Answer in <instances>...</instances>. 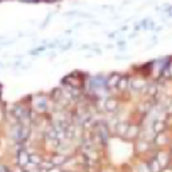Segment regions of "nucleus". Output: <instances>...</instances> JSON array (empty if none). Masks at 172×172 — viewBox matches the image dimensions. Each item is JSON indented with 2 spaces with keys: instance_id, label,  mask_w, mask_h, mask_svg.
Instances as JSON below:
<instances>
[{
  "instance_id": "nucleus-1",
  "label": "nucleus",
  "mask_w": 172,
  "mask_h": 172,
  "mask_svg": "<svg viewBox=\"0 0 172 172\" xmlns=\"http://www.w3.org/2000/svg\"><path fill=\"white\" fill-rule=\"evenodd\" d=\"M18 163L20 165H27L30 163V153L27 151H24V149L19 151V153H18Z\"/></svg>"
},
{
  "instance_id": "nucleus-2",
  "label": "nucleus",
  "mask_w": 172,
  "mask_h": 172,
  "mask_svg": "<svg viewBox=\"0 0 172 172\" xmlns=\"http://www.w3.org/2000/svg\"><path fill=\"white\" fill-rule=\"evenodd\" d=\"M159 163H160V167H164V165L168 164V156L165 152H160L157 155V159H156Z\"/></svg>"
},
{
  "instance_id": "nucleus-3",
  "label": "nucleus",
  "mask_w": 172,
  "mask_h": 172,
  "mask_svg": "<svg viewBox=\"0 0 172 172\" xmlns=\"http://www.w3.org/2000/svg\"><path fill=\"white\" fill-rule=\"evenodd\" d=\"M160 165H159V161L155 159V160H152V161H149V171L151 172H159L160 171Z\"/></svg>"
},
{
  "instance_id": "nucleus-4",
  "label": "nucleus",
  "mask_w": 172,
  "mask_h": 172,
  "mask_svg": "<svg viewBox=\"0 0 172 172\" xmlns=\"http://www.w3.org/2000/svg\"><path fill=\"white\" fill-rule=\"evenodd\" d=\"M117 86L120 89H126L128 87V78L126 77H120V81H118Z\"/></svg>"
},
{
  "instance_id": "nucleus-5",
  "label": "nucleus",
  "mask_w": 172,
  "mask_h": 172,
  "mask_svg": "<svg viewBox=\"0 0 172 172\" xmlns=\"http://www.w3.org/2000/svg\"><path fill=\"white\" fill-rule=\"evenodd\" d=\"M116 101H114V100H112V98H109V100H108V101L105 102V108L108 110H114L116 109Z\"/></svg>"
},
{
  "instance_id": "nucleus-6",
  "label": "nucleus",
  "mask_w": 172,
  "mask_h": 172,
  "mask_svg": "<svg viewBox=\"0 0 172 172\" xmlns=\"http://www.w3.org/2000/svg\"><path fill=\"white\" fill-rule=\"evenodd\" d=\"M164 128V122L163 121H155L153 124V129H155V132H161Z\"/></svg>"
},
{
  "instance_id": "nucleus-7",
  "label": "nucleus",
  "mask_w": 172,
  "mask_h": 172,
  "mask_svg": "<svg viewBox=\"0 0 172 172\" xmlns=\"http://www.w3.org/2000/svg\"><path fill=\"white\" fill-rule=\"evenodd\" d=\"M36 106H40L39 110H44V109H46V101H44L43 98H40L39 101L36 102Z\"/></svg>"
},
{
  "instance_id": "nucleus-8",
  "label": "nucleus",
  "mask_w": 172,
  "mask_h": 172,
  "mask_svg": "<svg viewBox=\"0 0 172 172\" xmlns=\"http://www.w3.org/2000/svg\"><path fill=\"white\" fill-rule=\"evenodd\" d=\"M40 159L39 156H35V155H30V161H32V163H35V164H38V163H40Z\"/></svg>"
},
{
  "instance_id": "nucleus-9",
  "label": "nucleus",
  "mask_w": 172,
  "mask_h": 172,
  "mask_svg": "<svg viewBox=\"0 0 172 172\" xmlns=\"http://www.w3.org/2000/svg\"><path fill=\"white\" fill-rule=\"evenodd\" d=\"M0 172H5V168H4V167H1V165H0Z\"/></svg>"
}]
</instances>
